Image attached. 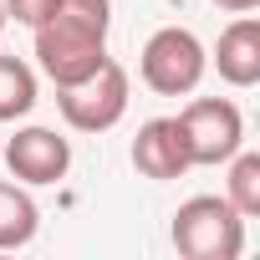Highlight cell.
<instances>
[{"mask_svg":"<svg viewBox=\"0 0 260 260\" xmlns=\"http://www.w3.org/2000/svg\"><path fill=\"white\" fill-rule=\"evenodd\" d=\"M204 67H209V51L194 31L184 26H164L148 36L143 56H138V72L143 82L158 92V97H189L199 82H204Z\"/></svg>","mask_w":260,"mask_h":260,"instance_id":"3957f363","label":"cell"},{"mask_svg":"<svg viewBox=\"0 0 260 260\" xmlns=\"http://www.w3.org/2000/svg\"><path fill=\"white\" fill-rule=\"evenodd\" d=\"M0 31H6V0H0Z\"/></svg>","mask_w":260,"mask_h":260,"instance_id":"5bb4252c","label":"cell"},{"mask_svg":"<svg viewBox=\"0 0 260 260\" xmlns=\"http://www.w3.org/2000/svg\"><path fill=\"white\" fill-rule=\"evenodd\" d=\"M209 6H219V11H230V16H245V11L260 6V0H209Z\"/></svg>","mask_w":260,"mask_h":260,"instance_id":"4fadbf2b","label":"cell"},{"mask_svg":"<svg viewBox=\"0 0 260 260\" xmlns=\"http://www.w3.org/2000/svg\"><path fill=\"white\" fill-rule=\"evenodd\" d=\"M41 230V209L21 184H0V250H21Z\"/></svg>","mask_w":260,"mask_h":260,"instance_id":"9c48e42d","label":"cell"},{"mask_svg":"<svg viewBox=\"0 0 260 260\" xmlns=\"http://www.w3.org/2000/svg\"><path fill=\"white\" fill-rule=\"evenodd\" d=\"M56 107H61L67 127H77V133H107V127H117L122 112H127V72L107 56L82 82L56 87Z\"/></svg>","mask_w":260,"mask_h":260,"instance_id":"277c9868","label":"cell"},{"mask_svg":"<svg viewBox=\"0 0 260 260\" xmlns=\"http://www.w3.org/2000/svg\"><path fill=\"white\" fill-rule=\"evenodd\" d=\"M36 107V72L21 56H0V122H16Z\"/></svg>","mask_w":260,"mask_h":260,"instance_id":"30bf717a","label":"cell"},{"mask_svg":"<svg viewBox=\"0 0 260 260\" xmlns=\"http://www.w3.org/2000/svg\"><path fill=\"white\" fill-rule=\"evenodd\" d=\"M230 179H224V199L245 214V219H255L260 214V153H245V148H235L230 158Z\"/></svg>","mask_w":260,"mask_h":260,"instance_id":"8fae6325","label":"cell"},{"mask_svg":"<svg viewBox=\"0 0 260 260\" xmlns=\"http://www.w3.org/2000/svg\"><path fill=\"white\" fill-rule=\"evenodd\" d=\"M107 26H112V0H61L51 21L36 26V61L56 87L82 82L107 61Z\"/></svg>","mask_w":260,"mask_h":260,"instance_id":"6da1fadb","label":"cell"},{"mask_svg":"<svg viewBox=\"0 0 260 260\" xmlns=\"http://www.w3.org/2000/svg\"><path fill=\"white\" fill-rule=\"evenodd\" d=\"M6 164H11V179L21 184H56L72 169V143L51 127H21L6 143Z\"/></svg>","mask_w":260,"mask_h":260,"instance_id":"8992f818","label":"cell"},{"mask_svg":"<svg viewBox=\"0 0 260 260\" xmlns=\"http://www.w3.org/2000/svg\"><path fill=\"white\" fill-rule=\"evenodd\" d=\"M214 67L230 87H255L260 82V21L245 11L235 16L224 31H219V46H214Z\"/></svg>","mask_w":260,"mask_h":260,"instance_id":"ba28073f","label":"cell"},{"mask_svg":"<svg viewBox=\"0 0 260 260\" xmlns=\"http://www.w3.org/2000/svg\"><path fill=\"white\" fill-rule=\"evenodd\" d=\"M169 235L184 260H235L245 250V214L224 194H194L174 209Z\"/></svg>","mask_w":260,"mask_h":260,"instance_id":"7a4b0ae2","label":"cell"},{"mask_svg":"<svg viewBox=\"0 0 260 260\" xmlns=\"http://www.w3.org/2000/svg\"><path fill=\"white\" fill-rule=\"evenodd\" d=\"M56 6H61V0H6V16L36 31L41 21H51V11H56Z\"/></svg>","mask_w":260,"mask_h":260,"instance_id":"7c38bea8","label":"cell"},{"mask_svg":"<svg viewBox=\"0 0 260 260\" xmlns=\"http://www.w3.org/2000/svg\"><path fill=\"white\" fill-rule=\"evenodd\" d=\"M133 169L143 179H184L194 164H189V148H184V127L179 117H148L133 138Z\"/></svg>","mask_w":260,"mask_h":260,"instance_id":"52a82bcc","label":"cell"},{"mask_svg":"<svg viewBox=\"0 0 260 260\" xmlns=\"http://www.w3.org/2000/svg\"><path fill=\"white\" fill-rule=\"evenodd\" d=\"M179 127H184V148L194 169H214L235 148H245V117L230 97H194L179 112Z\"/></svg>","mask_w":260,"mask_h":260,"instance_id":"5b68a950","label":"cell"}]
</instances>
